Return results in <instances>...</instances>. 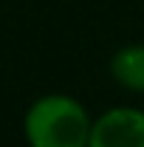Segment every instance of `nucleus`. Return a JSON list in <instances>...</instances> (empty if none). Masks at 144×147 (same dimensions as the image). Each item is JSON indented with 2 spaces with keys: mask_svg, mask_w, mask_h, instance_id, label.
<instances>
[{
  "mask_svg": "<svg viewBox=\"0 0 144 147\" xmlns=\"http://www.w3.org/2000/svg\"><path fill=\"white\" fill-rule=\"evenodd\" d=\"M110 74L127 91H144V45L119 48L110 62Z\"/></svg>",
  "mask_w": 144,
  "mask_h": 147,
  "instance_id": "nucleus-3",
  "label": "nucleus"
},
{
  "mask_svg": "<svg viewBox=\"0 0 144 147\" xmlns=\"http://www.w3.org/2000/svg\"><path fill=\"white\" fill-rule=\"evenodd\" d=\"M88 147H144V110L113 108L90 125Z\"/></svg>",
  "mask_w": 144,
  "mask_h": 147,
  "instance_id": "nucleus-2",
  "label": "nucleus"
},
{
  "mask_svg": "<svg viewBox=\"0 0 144 147\" xmlns=\"http://www.w3.org/2000/svg\"><path fill=\"white\" fill-rule=\"evenodd\" d=\"M90 116L73 96L48 93L26 113V139L31 147H88Z\"/></svg>",
  "mask_w": 144,
  "mask_h": 147,
  "instance_id": "nucleus-1",
  "label": "nucleus"
}]
</instances>
